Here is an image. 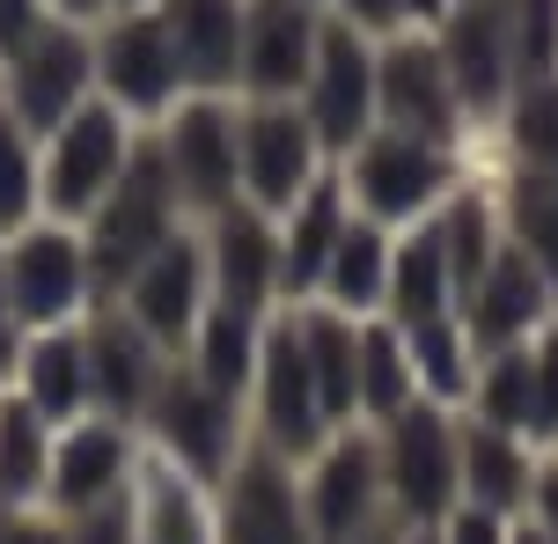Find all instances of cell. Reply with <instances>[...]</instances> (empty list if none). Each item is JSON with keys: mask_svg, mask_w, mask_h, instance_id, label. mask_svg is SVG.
Here are the masks:
<instances>
[{"mask_svg": "<svg viewBox=\"0 0 558 544\" xmlns=\"http://www.w3.org/2000/svg\"><path fill=\"white\" fill-rule=\"evenodd\" d=\"M23 390L52 427H66V420H82V412H96V390H88V339H82V316L74 324H45V331H29L23 346Z\"/></svg>", "mask_w": 558, "mask_h": 544, "instance_id": "27", "label": "cell"}, {"mask_svg": "<svg viewBox=\"0 0 558 544\" xmlns=\"http://www.w3.org/2000/svg\"><path fill=\"white\" fill-rule=\"evenodd\" d=\"M404 404H418V375H412V346L404 324L390 316H361V427H383Z\"/></svg>", "mask_w": 558, "mask_h": 544, "instance_id": "33", "label": "cell"}, {"mask_svg": "<svg viewBox=\"0 0 558 544\" xmlns=\"http://www.w3.org/2000/svg\"><path fill=\"white\" fill-rule=\"evenodd\" d=\"M345 221H353V200H345V177H338V162H331L302 200L279 214V302H287V310H294V302H316V280H324Z\"/></svg>", "mask_w": 558, "mask_h": 544, "instance_id": "23", "label": "cell"}, {"mask_svg": "<svg viewBox=\"0 0 558 544\" xmlns=\"http://www.w3.org/2000/svg\"><path fill=\"white\" fill-rule=\"evenodd\" d=\"M514 516H493V508H477V500H456L441 522H434V544H507Z\"/></svg>", "mask_w": 558, "mask_h": 544, "instance_id": "39", "label": "cell"}, {"mask_svg": "<svg viewBox=\"0 0 558 544\" xmlns=\"http://www.w3.org/2000/svg\"><path fill=\"white\" fill-rule=\"evenodd\" d=\"M198 235H206V265H214V302L272 316V302H279V221L272 214L235 200L214 221H198Z\"/></svg>", "mask_w": 558, "mask_h": 544, "instance_id": "22", "label": "cell"}, {"mask_svg": "<svg viewBox=\"0 0 558 544\" xmlns=\"http://www.w3.org/2000/svg\"><path fill=\"white\" fill-rule=\"evenodd\" d=\"M536 463L544 449H530L522 434L493 427V420H456V479H463V500L493 508V516H522L536 486Z\"/></svg>", "mask_w": 558, "mask_h": 544, "instance_id": "24", "label": "cell"}, {"mask_svg": "<svg viewBox=\"0 0 558 544\" xmlns=\"http://www.w3.org/2000/svg\"><path fill=\"white\" fill-rule=\"evenodd\" d=\"M0 280H8V310L23 331L45 324H74L96 302V273H88L82 229L66 221H29L23 235L0 243Z\"/></svg>", "mask_w": 558, "mask_h": 544, "instance_id": "9", "label": "cell"}, {"mask_svg": "<svg viewBox=\"0 0 558 544\" xmlns=\"http://www.w3.org/2000/svg\"><path fill=\"white\" fill-rule=\"evenodd\" d=\"M404 544H434V530H404Z\"/></svg>", "mask_w": 558, "mask_h": 544, "instance_id": "47", "label": "cell"}, {"mask_svg": "<svg viewBox=\"0 0 558 544\" xmlns=\"http://www.w3.org/2000/svg\"><path fill=\"white\" fill-rule=\"evenodd\" d=\"M456 316H463V331H471L477 353H500V346H530L544 324L558 316V294L551 280L536 273L530 251H514V243H500L493 251V265L477 273V287L456 302Z\"/></svg>", "mask_w": 558, "mask_h": 544, "instance_id": "21", "label": "cell"}, {"mask_svg": "<svg viewBox=\"0 0 558 544\" xmlns=\"http://www.w3.org/2000/svg\"><path fill=\"white\" fill-rule=\"evenodd\" d=\"M177 229H184V206H177V184H169V170H162V147H155V133H140L133 162L118 170V184L104 192V206L82 221V251H88V273H96V302H111L118 287L133 280Z\"/></svg>", "mask_w": 558, "mask_h": 544, "instance_id": "1", "label": "cell"}, {"mask_svg": "<svg viewBox=\"0 0 558 544\" xmlns=\"http://www.w3.org/2000/svg\"><path fill=\"white\" fill-rule=\"evenodd\" d=\"M390 243H397V229L353 214L331 265H324V280H316V302H331L345 316H383V302H390Z\"/></svg>", "mask_w": 558, "mask_h": 544, "instance_id": "30", "label": "cell"}, {"mask_svg": "<svg viewBox=\"0 0 558 544\" xmlns=\"http://www.w3.org/2000/svg\"><path fill=\"white\" fill-rule=\"evenodd\" d=\"M500 141L514 170H551L558 177V74H530L514 82L500 104Z\"/></svg>", "mask_w": 558, "mask_h": 544, "instance_id": "36", "label": "cell"}, {"mask_svg": "<svg viewBox=\"0 0 558 544\" xmlns=\"http://www.w3.org/2000/svg\"><path fill=\"white\" fill-rule=\"evenodd\" d=\"M214 522H221V544H316L308 508H302V479L265 442H251L243 457L228 463Z\"/></svg>", "mask_w": 558, "mask_h": 544, "instance_id": "19", "label": "cell"}, {"mask_svg": "<svg viewBox=\"0 0 558 544\" xmlns=\"http://www.w3.org/2000/svg\"><path fill=\"white\" fill-rule=\"evenodd\" d=\"M375 449H383L390 516L404 530H434L463 500V479H456V412L448 404H434V398L404 404L397 420L375 427Z\"/></svg>", "mask_w": 558, "mask_h": 544, "instance_id": "7", "label": "cell"}, {"mask_svg": "<svg viewBox=\"0 0 558 544\" xmlns=\"http://www.w3.org/2000/svg\"><path fill=\"white\" fill-rule=\"evenodd\" d=\"M59 15H52V0H0V67L23 52L29 37H45Z\"/></svg>", "mask_w": 558, "mask_h": 544, "instance_id": "41", "label": "cell"}, {"mask_svg": "<svg viewBox=\"0 0 558 544\" xmlns=\"http://www.w3.org/2000/svg\"><path fill=\"white\" fill-rule=\"evenodd\" d=\"M530 361H536V412H530V449L551 457L558 449V316L530 339Z\"/></svg>", "mask_w": 558, "mask_h": 544, "instance_id": "38", "label": "cell"}, {"mask_svg": "<svg viewBox=\"0 0 558 544\" xmlns=\"http://www.w3.org/2000/svg\"><path fill=\"white\" fill-rule=\"evenodd\" d=\"M302 508L316 544H353L367 537L375 522L390 516V493H383V449H375V427H338L316 457L302 463Z\"/></svg>", "mask_w": 558, "mask_h": 544, "instance_id": "11", "label": "cell"}, {"mask_svg": "<svg viewBox=\"0 0 558 544\" xmlns=\"http://www.w3.org/2000/svg\"><path fill=\"white\" fill-rule=\"evenodd\" d=\"M338 177H345L353 214L383 221V229H412V221H426V214L463 184V147L426 141V133H397V125H375L361 147L338 155Z\"/></svg>", "mask_w": 558, "mask_h": 544, "instance_id": "2", "label": "cell"}, {"mask_svg": "<svg viewBox=\"0 0 558 544\" xmlns=\"http://www.w3.org/2000/svg\"><path fill=\"white\" fill-rule=\"evenodd\" d=\"M390 324H426V316H456V273H448V251H441V229L434 214L397 229L390 243V302H383Z\"/></svg>", "mask_w": 558, "mask_h": 544, "instance_id": "29", "label": "cell"}, {"mask_svg": "<svg viewBox=\"0 0 558 544\" xmlns=\"http://www.w3.org/2000/svg\"><path fill=\"white\" fill-rule=\"evenodd\" d=\"M522 516H530L536 530H544V537L558 544V457L536 463V486H530V508H522Z\"/></svg>", "mask_w": 558, "mask_h": 544, "instance_id": "43", "label": "cell"}, {"mask_svg": "<svg viewBox=\"0 0 558 544\" xmlns=\"http://www.w3.org/2000/svg\"><path fill=\"white\" fill-rule=\"evenodd\" d=\"M316 45H324V0H251L243 8L235 96L243 104H294L308 88Z\"/></svg>", "mask_w": 558, "mask_h": 544, "instance_id": "17", "label": "cell"}, {"mask_svg": "<svg viewBox=\"0 0 558 544\" xmlns=\"http://www.w3.org/2000/svg\"><path fill=\"white\" fill-rule=\"evenodd\" d=\"M404 15H412V29H434L448 15V0H404Z\"/></svg>", "mask_w": 558, "mask_h": 544, "instance_id": "45", "label": "cell"}, {"mask_svg": "<svg viewBox=\"0 0 558 544\" xmlns=\"http://www.w3.org/2000/svg\"><path fill=\"white\" fill-rule=\"evenodd\" d=\"M118 310L133 316L140 331L155 346H169V353H184V339H192V324L206 316V302H214V265H206V235L184 221V229L169 235L155 258L140 265L133 280L111 294Z\"/></svg>", "mask_w": 558, "mask_h": 544, "instance_id": "18", "label": "cell"}, {"mask_svg": "<svg viewBox=\"0 0 558 544\" xmlns=\"http://www.w3.org/2000/svg\"><path fill=\"white\" fill-rule=\"evenodd\" d=\"M324 15H338V23H353L361 37H397V29H412V15H404V0H324Z\"/></svg>", "mask_w": 558, "mask_h": 544, "instance_id": "40", "label": "cell"}, {"mask_svg": "<svg viewBox=\"0 0 558 544\" xmlns=\"http://www.w3.org/2000/svg\"><path fill=\"white\" fill-rule=\"evenodd\" d=\"M265 324H272V316L235 310V302H206V316H198L192 339H184V368L206 375L214 390H228V398H251V375H257V346H265Z\"/></svg>", "mask_w": 558, "mask_h": 544, "instance_id": "31", "label": "cell"}, {"mask_svg": "<svg viewBox=\"0 0 558 544\" xmlns=\"http://www.w3.org/2000/svg\"><path fill=\"white\" fill-rule=\"evenodd\" d=\"M0 544H74V537H66L59 516H29V508L8 516V508H0Z\"/></svg>", "mask_w": 558, "mask_h": 544, "instance_id": "42", "label": "cell"}, {"mask_svg": "<svg viewBox=\"0 0 558 544\" xmlns=\"http://www.w3.org/2000/svg\"><path fill=\"white\" fill-rule=\"evenodd\" d=\"M147 442L162 449L177 471H192L198 486H221L228 463L251 449V427H243V398H228V390H214L206 375L184 368V353L169 361L162 390H155V404H147Z\"/></svg>", "mask_w": 558, "mask_h": 544, "instance_id": "6", "label": "cell"}, {"mask_svg": "<svg viewBox=\"0 0 558 544\" xmlns=\"http://www.w3.org/2000/svg\"><path fill=\"white\" fill-rule=\"evenodd\" d=\"M52 420L15 390L0 398V508H37L45 500V471H52Z\"/></svg>", "mask_w": 558, "mask_h": 544, "instance_id": "32", "label": "cell"}, {"mask_svg": "<svg viewBox=\"0 0 558 544\" xmlns=\"http://www.w3.org/2000/svg\"><path fill=\"white\" fill-rule=\"evenodd\" d=\"M88 45H96V96L118 104L133 125H162L192 88L162 8H111L104 23H88Z\"/></svg>", "mask_w": 558, "mask_h": 544, "instance_id": "4", "label": "cell"}, {"mask_svg": "<svg viewBox=\"0 0 558 544\" xmlns=\"http://www.w3.org/2000/svg\"><path fill=\"white\" fill-rule=\"evenodd\" d=\"M375 118L397 133H426V141H456L463 133V104L448 82V59L434 29H397L375 45Z\"/></svg>", "mask_w": 558, "mask_h": 544, "instance_id": "16", "label": "cell"}, {"mask_svg": "<svg viewBox=\"0 0 558 544\" xmlns=\"http://www.w3.org/2000/svg\"><path fill=\"white\" fill-rule=\"evenodd\" d=\"M111 8H162V0H111Z\"/></svg>", "mask_w": 558, "mask_h": 544, "instance_id": "48", "label": "cell"}, {"mask_svg": "<svg viewBox=\"0 0 558 544\" xmlns=\"http://www.w3.org/2000/svg\"><path fill=\"white\" fill-rule=\"evenodd\" d=\"M88 96H96V45H88V23H66V15L0 67V104L37 141L52 133L59 118L82 111Z\"/></svg>", "mask_w": 558, "mask_h": 544, "instance_id": "12", "label": "cell"}, {"mask_svg": "<svg viewBox=\"0 0 558 544\" xmlns=\"http://www.w3.org/2000/svg\"><path fill=\"white\" fill-rule=\"evenodd\" d=\"M551 457H558V449H551Z\"/></svg>", "mask_w": 558, "mask_h": 544, "instance_id": "49", "label": "cell"}, {"mask_svg": "<svg viewBox=\"0 0 558 544\" xmlns=\"http://www.w3.org/2000/svg\"><path fill=\"white\" fill-rule=\"evenodd\" d=\"M29 221H45L37 214V133H23L0 104V243L23 235Z\"/></svg>", "mask_w": 558, "mask_h": 544, "instance_id": "37", "label": "cell"}, {"mask_svg": "<svg viewBox=\"0 0 558 544\" xmlns=\"http://www.w3.org/2000/svg\"><path fill=\"white\" fill-rule=\"evenodd\" d=\"M294 331H302L316 398L331 412V427L361 420V316L331 310V302H294Z\"/></svg>", "mask_w": 558, "mask_h": 544, "instance_id": "28", "label": "cell"}, {"mask_svg": "<svg viewBox=\"0 0 558 544\" xmlns=\"http://www.w3.org/2000/svg\"><path fill=\"white\" fill-rule=\"evenodd\" d=\"M162 147V170L177 184L184 221H214L221 206L243 200V170H235V96L214 88H184L162 125H147Z\"/></svg>", "mask_w": 558, "mask_h": 544, "instance_id": "5", "label": "cell"}, {"mask_svg": "<svg viewBox=\"0 0 558 544\" xmlns=\"http://www.w3.org/2000/svg\"><path fill=\"white\" fill-rule=\"evenodd\" d=\"M82 339H88V390H96V412H111V420L140 427L177 353L147 339L118 302H96V316L82 324Z\"/></svg>", "mask_w": 558, "mask_h": 544, "instance_id": "20", "label": "cell"}, {"mask_svg": "<svg viewBox=\"0 0 558 544\" xmlns=\"http://www.w3.org/2000/svg\"><path fill=\"white\" fill-rule=\"evenodd\" d=\"M507 544H551V537H544V530H536L530 516H514V530H507Z\"/></svg>", "mask_w": 558, "mask_h": 544, "instance_id": "46", "label": "cell"}, {"mask_svg": "<svg viewBox=\"0 0 558 544\" xmlns=\"http://www.w3.org/2000/svg\"><path fill=\"white\" fill-rule=\"evenodd\" d=\"M243 8L251 0H162V23L177 37L184 82L235 96V67H243Z\"/></svg>", "mask_w": 558, "mask_h": 544, "instance_id": "26", "label": "cell"}, {"mask_svg": "<svg viewBox=\"0 0 558 544\" xmlns=\"http://www.w3.org/2000/svg\"><path fill=\"white\" fill-rule=\"evenodd\" d=\"M500 229L514 251H530L536 273L558 294V177L551 170H514L500 192Z\"/></svg>", "mask_w": 558, "mask_h": 544, "instance_id": "35", "label": "cell"}, {"mask_svg": "<svg viewBox=\"0 0 558 544\" xmlns=\"http://www.w3.org/2000/svg\"><path fill=\"white\" fill-rule=\"evenodd\" d=\"M434 45L448 59V82L463 118H500V104L522 82L514 59V0H448V15L434 23Z\"/></svg>", "mask_w": 558, "mask_h": 544, "instance_id": "13", "label": "cell"}, {"mask_svg": "<svg viewBox=\"0 0 558 544\" xmlns=\"http://www.w3.org/2000/svg\"><path fill=\"white\" fill-rule=\"evenodd\" d=\"M302 118L316 125L324 155H345L361 147L383 118H375V37H361L353 23L324 15V45H316V67H308V88L294 96Z\"/></svg>", "mask_w": 558, "mask_h": 544, "instance_id": "14", "label": "cell"}, {"mask_svg": "<svg viewBox=\"0 0 558 544\" xmlns=\"http://www.w3.org/2000/svg\"><path fill=\"white\" fill-rule=\"evenodd\" d=\"M147 125L104 104V96H88L74 118H59L52 133L37 141V214L45 221H66V229H82L88 214L104 206V192L118 184V170L133 162V147Z\"/></svg>", "mask_w": 558, "mask_h": 544, "instance_id": "3", "label": "cell"}, {"mask_svg": "<svg viewBox=\"0 0 558 544\" xmlns=\"http://www.w3.org/2000/svg\"><path fill=\"white\" fill-rule=\"evenodd\" d=\"M243 412H251V442H265V449L287 457V463H308L338 434L331 412H324V398H316V375H308L294 310L265 324V346H257V375H251Z\"/></svg>", "mask_w": 558, "mask_h": 544, "instance_id": "8", "label": "cell"}, {"mask_svg": "<svg viewBox=\"0 0 558 544\" xmlns=\"http://www.w3.org/2000/svg\"><path fill=\"white\" fill-rule=\"evenodd\" d=\"M52 15H66V23H104L111 0H52Z\"/></svg>", "mask_w": 558, "mask_h": 544, "instance_id": "44", "label": "cell"}, {"mask_svg": "<svg viewBox=\"0 0 558 544\" xmlns=\"http://www.w3.org/2000/svg\"><path fill=\"white\" fill-rule=\"evenodd\" d=\"M235 170H243V200L279 221L331 170V155L316 141V125L302 118V104H243L235 96Z\"/></svg>", "mask_w": 558, "mask_h": 544, "instance_id": "10", "label": "cell"}, {"mask_svg": "<svg viewBox=\"0 0 558 544\" xmlns=\"http://www.w3.org/2000/svg\"><path fill=\"white\" fill-rule=\"evenodd\" d=\"M404 346H412V375H418V398L456 404L471 398V375H477V346L463 331V316H426V324H404Z\"/></svg>", "mask_w": 558, "mask_h": 544, "instance_id": "34", "label": "cell"}, {"mask_svg": "<svg viewBox=\"0 0 558 544\" xmlns=\"http://www.w3.org/2000/svg\"><path fill=\"white\" fill-rule=\"evenodd\" d=\"M133 544H221L214 500L192 471H177L162 449L133 463Z\"/></svg>", "mask_w": 558, "mask_h": 544, "instance_id": "25", "label": "cell"}, {"mask_svg": "<svg viewBox=\"0 0 558 544\" xmlns=\"http://www.w3.org/2000/svg\"><path fill=\"white\" fill-rule=\"evenodd\" d=\"M133 463H140V434L111 412H82L52 434V471H45V516H88L118 493L133 486Z\"/></svg>", "mask_w": 558, "mask_h": 544, "instance_id": "15", "label": "cell"}]
</instances>
